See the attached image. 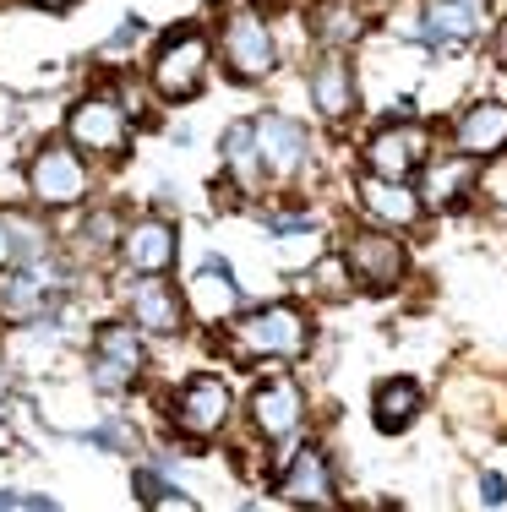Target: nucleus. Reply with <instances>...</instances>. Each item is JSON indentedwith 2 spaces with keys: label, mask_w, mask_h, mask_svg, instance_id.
I'll list each match as a JSON object with an SVG mask.
<instances>
[{
  "label": "nucleus",
  "mask_w": 507,
  "mask_h": 512,
  "mask_svg": "<svg viewBox=\"0 0 507 512\" xmlns=\"http://www.w3.org/2000/svg\"><path fill=\"white\" fill-rule=\"evenodd\" d=\"M148 77H153V93L169 104L180 99H197L202 82H208V39L197 28H180L159 44V55L148 60Z\"/></svg>",
  "instance_id": "obj_1"
},
{
  "label": "nucleus",
  "mask_w": 507,
  "mask_h": 512,
  "mask_svg": "<svg viewBox=\"0 0 507 512\" xmlns=\"http://www.w3.org/2000/svg\"><path fill=\"white\" fill-rule=\"evenodd\" d=\"M28 191L33 202L44 207H71L88 197V164L71 142H44L39 153L28 158Z\"/></svg>",
  "instance_id": "obj_2"
},
{
  "label": "nucleus",
  "mask_w": 507,
  "mask_h": 512,
  "mask_svg": "<svg viewBox=\"0 0 507 512\" xmlns=\"http://www.w3.org/2000/svg\"><path fill=\"white\" fill-rule=\"evenodd\" d=\"M126 137H131L126 109H120L110 93H88V99L71 104V115H66V142H71L77 153L115 158V153H126Z\"/></svg>",
  "instance_id": "obj_3"
},
{
  "label": "nucleus",
  "mask_w": 507,
  "mask_h": 512,
  "mask_svg": "<svg viewBox=\"0 0 507 512\" xmlns=\"http://www.w3.org/2000/svg\"><path fill=\"white\" fill-rule=\"evenodd\" d=\"M311 338L306 327V311L300 306H268L257 316H246V322L235 327V355L257 360V355H300Z\"/></svg>",
  "instance_id": "obj_4"
},
{
  "label": "nucleus",
  "mask_w": 507,
  "mask_h": 512,
  "mask_svg": "<svg viewBox=\"0 0 507 512\" xmlns=\"http://www.w3.org/2000/svg\"><path fill=\"white\" fill-rule=\"evenodd\" d=\"M142 333L131 322H104L99 333H93V387L99 393H126L131 382L142 376Z\"/></svg>",
  "instance_id": "obj_5"
},
{
  "label": "nucleus",
  "mask_w": 507,
  "mask_h": 512,
  "mask_svg": "<svg viewBox=\"0 0 507 512\" xmlns=\"http://www.w3.org/2000/svg\"><path fill=\"white\" fill-rule=\"evenodd\" d=\"M224 66L235 82H262L273 71V33L262 22V11H235L224 22Z\"/></svg>",
  "instance_id": "obj_6"
},
{
  "label": "nucleus",
  "mask_w": 507,
  "mask_h": 512,
  "mask_svg": "<svg viewBox=\"0 0 507 512\" xmlns=\"http://www.w3.org/2000/svg\"><path fill=\"white\" fill-rule=\"evenodd\" d=\"M169 420H175V431L191 436V442L219 436L224 420H229V387L219 382V376H191V382L175 393V404H169Z\"/></svg>",
  "instance_id": "obj_7"
},
{
  "label": "nucleus",
  "mask_w": 507,
  "mask_h": 512,
  "mask_svg": "<svg viewBox=\"0 0 507 512\" xmlns=\"http://www.w3.org/2000/svg\"><path fill=\"white\" fill-rule=\"evenodd\" d=\"M420 164H426V131H420V126L398 120V126L371 131V142H366V169H371V175L409 180Z\"/></svg>",
  "instance_id": "obj_8"
},
{
  "label": "nucleus",
  "mask_w": 507,
  "mask_h": 512,
  "mask_svg": "<svg viewBox=\"0 0 507 512\" xmlns=\"http://www.w3.org/2000/svg\"><path fill=\"white\" fill-rule=\"evenodd\" d=\"M60 278L50 262H22V273H0V316H11V322H33V316H44V306L55 300Z\"/></svg>",
  "instance_id": "obj_9"
},
{
  "label": "nucleus",
  "mask_w": 507,
  "mask_h": 512,
  "mask_svg": "<svg viewBox=\"0 0 507 512\" xmlns=\"http://www.w3.org/2000/svg\"><path fill=\"white\" fill-rule=\"evenodd\" d=\"M175 256H180V235L164 218H142V224L120 229V262L131 273H169Z\"/></svg>",
  "instance_id": "obj_10"
},
{
  "label": "nucleus",
  "mask_w": 507,
  "mask_h": 512,
  "mask_svg": "<svg viewBox=\"0 0 507 512\" xmlns=\"http://www.w3.org/2000/svg\"><path fill=\"white\" fill-rule=\"evenodd\" d=\"M344 267L366 289H393L398 278H404L409 256H404V246H398L393 235H355V240H349V251H344Z\"/></svg>",
  "instance_id": "obj_11"
},
{
  "label": "nucleus",
  "mask_w": 507,
  "mask_h": 512,
  "mask_svg": "<svg viewBox=\"0 0 507 512\" xmlns=\"http://www.w3.org/2000/svg\"><path fill=\"white\" fill-rule=\"evenodd\" d=\"M186 306L197 311V322H229V316L240 311V284L229 278V262H219V256H208V262L191 273L186 284Z\"/></svg>",
  "instance_id": "obj_12"
},
{
  "label": "nucleus",
  "mask_w": 507,
  "mask_h": 512,
  "mask_svg": "<svg viewBox=\"0 0 507 512\" xmlns=\"http://www.w3.org/2000/svg\"><path fill=\"white\" fill-rule=\"evenodd\" d=\"M251 137H257L262 169H273V175H295L300 158H306V126H300V120H289V115L251 120Z\"/></svg>",
  "instance_id": "obj_13"
},
{
  "label": "nucleus",
  "mask_w": 507,
  "mask_h": 512,
  "mask_svg": "<svg viewBox=\"0 0 507 512\" xmlns=\"http://www.w3.org/2000/svg\"><path fill=\"white\" fill-rule=\"evenodd\" d=\"M300 414H306V393L289 376H273L251 393V420H257L262 436H289L300 425Z\"/></svg>",
  "instance_id": "obj_14"
},
{
  "label": "nucleus",
  "mask_w": 507,
  "mask_h": 512,
  "mask_svg": "<svg viewBox=\"0 0 507 512\" xmlns=\"http://www.w3.org/2000/svg\"><path fill=\"white\" fill-rule=\"evenodd\" d=\"M279 496L289 507H333V469L317 447H300L295 463L284 469L279 480Z\"/></svg>",
  "instance_id": "obj_15"
},
{
  "label": "nucleus",
  "mask_w": 507,
  "mask_h": 512,
  "mask_svg": "<svg viewBox=\"0 0 507 512\" xmlns=\"http://www.w3.org/2000/svg\"><path fill=\"white\" fill-rule=\"evenodd\" d=\"M131 322L148 327V333H175L180 316H186V300L175 295V284H164V273H142V284H131Z\"/></svg>",
  "instance_id": "obj_16"
},
{
  "label": "nucleus",
  "mask_w": 507,
  "mask_h": 512,
  "mask_svg": "<svg viewBox=\"0 0 507 512\" xmlns=\"http://www.w3.org/2000/svg\"><path fill=\"white\" fill-rule=\"evenodd\" d=\"M360 202L377 224H393V229H409L420 218V197L404 186V180H382V175H366L360 180Z\"/></svg>",
  "instance_id": "obj_17"
},
{
  "label": "nucleus",
  "mask_w": 507,
  "mask_h": 512,
  "mask_svg": "<svg viewBox=\"0 0 507 512\" xmlns=\"http://www.w3.org/2000/svg\"><path fill=\"white\" fill-rule=\"evenodd\" d=\"M507 148V109L502 104H475L458 120V153L469 158H491Z\"/></svg>",
  "instance_id": "obj_18"
},
{
  "label": "nucleus",
  "mask_w": 507,
  "mask_h": 512,
  "mask_svg": "<svg viewBox=\"0 0 507 512\" xmlns=\"http://www.w3.org/2000/svg\"><path fill=\"white\" fill-rule=\"evenodd\" d=\"M311 99H317V109L328 120H344L349 109H355V77H349V60L338 50L311 71Z\"/></svg>",
  "instance_id": "obj_19"
},
{
  "label": "nucleus",
  "mask_w": 507,
  "mask_h": 512,
  "mask_svg": "<svg viewBox=\"0 0 507 512\" xmlns=\"http://www.w3.org/2000/svg\"><path fill=\"white\" fill-rule=\"evenodd\" d=\"M420 387L409 382V376H393V382H382L377 387V398H371V420H377V431H409L415 425V414H420Z\"/></svg>",
  "instance_id": "obj_20"
},
{
  "label": "nucleus",
  "mask_w": 507,
  "mask_h": 512,
  "mask_svg": "<svg viewBox=\"0 0 507 512\" xmlns=\"http://www.w3.org/2000/svg\"><path fill=\"white\" fill-rule=\"evenodd\" d=\"M480 28V6H469V0H431L426 6V33L437 44H469Z\"/></svg>",
  "instance_id": "obj_21"
},
{
  "label": "nucleus",
  "mask_w": 507,
  "mask_h": 512,
  "mask_svg": "<svg viewBox=\"0 0 507 512\" xmlns=\"http://www.w3.org/2000/svg\"><path fill=\"white\" fill-rule=\"evenodd\" d=\"M224 164H229V175H235V191H257V180H262V153H257V137H251V120H240V126H229L224 131Z\"/></svg>",
  "instance_id": "obj_22"
},
{
  "label": "nucleus",
  "mask_w": 507,
  "mask_h": 512,
  "mask_svg": "<svg viewBox=\"0 0 507 512\" xmlns=\"http://www.w3.org/2000/svg\"><path fill=\"white\" fill-rule=\"evenodd\" d=\"M469 186H475V158H469V153L442 158V164H431V175H426V202L453 207Z\"/></svg>",
  "instance_id": "obj_23"
},
{
  "label": "nucleus",
  "mask_w": 507,
  "mask_h": 512,
  "mask_svg": "<svg viewBox=\"0 0 507 512\" xmlns=\"http://www.w3.org/2000/svg\"><path fill=\"white\" fill-rule=\"evenodd\" d=\"M77 246L88 251V256H104L110 246H120V213H115V207H99V213H88V218H82Z\"/></svg>",
  "instance_id": "obj_24"
},
{
  "label": "nucleus",
  "mask_w": 507,
  "mask_h": 512,
  "mask_svg": "<svg viewBox=\"0 0 507 512\" xmlns=\"http://www.w3.org/2000/svg\"><path fill=\"white\" fill-rule=\"evenodd\" d=\"M317 33L333 44V50H344V44H355L360 33H366V17H360L355 6H322V22Z\"/></svg>",
  "instance_id": "obj_25"
},
{
  "label": "nucleus",
  "mask_w": 507,
  "mask_h": 512,
  "mask_svg": "<svg viewBox=\"0 0 507 512\" xmlns=\"http://www.w3.org/2000/svg\"><path fill=\"white\" fill-rule=\"evenodd\" d=\"M137 491L148 507H191V496H180L175 485H164L159 474H148V469H137Z\"/></svg>",
  "instance_id": "obj_26"
},
{
  "label": "nucleus",
  "mask_w": 507,
  "mask_h": 512,
  "mask_svg": "<svg viewBox=\"0 0 507 512\" xmlns=\"http://www.w3.org/2000/svg\"><path fill=\"white\" fill-rule=\"evenodd\" d=\"M317 289L322 295H344V262H338V256L317 262Z\"/></svg>",
  "instance_id": "obj_27"
},
{
  "label": "nucleus",
  "mask_w": 507,
  "mask_h": 512,
  "mask_svg": "<svg viewBox=\"0 0 507 512\" xmlns=\"http://www.w3.org/2000/svg\"><path fill=\"white\" fill-rule=\"evenodd\" d=\"M17 267V229H11V213H0V273Z\"/></svg>",
  "instance_id": "obj_28"
},
{
  "label": "nucleus",
  "mask_w": 507,
  "mask_h": 512,
  "mask_svg": "<svg viewBox=\"0 0 507 512\" xmlns=\"http://www.w3.org/2000/svg\"><path fill=\"white\" fill-rule=\"evenodd\" d=\"M0 507H33V512H50V496H22V491H0Z\"/></svg>",
  "instance_id": "obj_29"
},
{
  "label": "nucleus",
  "mask_w": 507,
  "mask_h": 512,
  "mask_svg": "<svg viewBox=\"0 0 507 512\" xmlns=\"http://www.w3.org/2000/svg\"><path fill=\"white\" fill-rule=\"evenodd\" d=\"M480 491H486V496H480L486 507H502L507 502V480H502V474H486V480H480Z\"/></svg>",
  "instance_id": "obj_30"
},
{
  "label": "nucleus",
  "mask_w": 507,
  "mask_h": 512,
  "mask_svg": "<svg viewBox=\"0 0 507 512\" xmlns=\"http://www.w3.org/2000/svg\"><path fill=\"white\" fill-rule=\"evenodd\" d=\"M33 6H44V11H66L71 0H33Z\"/></svg>",
  "instance_id": "obj_31"
},
{
  "label": "nucleus",
  "mask_w": 507,
  "mask_h": 512,
  "mask_svg": "<svg viewBox=\"0 0 507 512\" xmlns=\"http://www.w3.org/2000/svg\"><path fill=\"white\" fill-rule=\"evenodd\" d=\"M469 6H480V0H469Z\"/></svg>",
  "instance_id": "obj_32"
}]
</instances>
